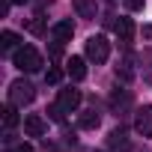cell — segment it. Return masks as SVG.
<instances>
[{"label":"cell","instance_id":"1","mask_svg":"<svg viewBox=\"0 0 152 152\" xmlns=\"http://www.w3.org/2000/svg\"><path fill=\"white\" fill-rule=\"evenodd\" d=\"M12 63H15L21 72H39V69H42V54H39L36 48L24 45V48H18V51L12 54Z\"/></svg>","mask_w":152,"mask_h":152},{"label":"cell","instance_id":"2","mask_svg":"<svg viewBox=\"0 0 152 152\" xmlns=\"http://www.w3.org/2000/svg\"><path fill=\"white\" fill-rule=\"evenodd\" d=\"M36 99V90H33V84L30 81H12L9 84V104H15V107H24V104H30Z\"/></svg>","mask_w":152,"mask_h":152},{"label":"cell","instance_id":"3","mask_svg":"<svg viewBox=\"0 0 152 152\" xmlns=\"http://www.w3.org/2000/svg\"><path fill=\"white\" fill-rule=\"evenodd\" d=\"M107 57H110V42H107L104 36L87 39V60H93V63H107Z\"/></svg>","mask_w":152,"mask_h":152},{"label":"cell","instance_id":"4","mask_svg":"<svg viewBox=\"0 0 152 152\" xmlns=\"http://www.w3.org/2000/svg\"><path fill=\"white\" fill-rule=\"evenodd\" d=\"M134 131L140 137H152V104H143L134 113Z\"/></svg>","mask_w":152,"mask_h":152},{"label":"cell","instance_id":"5","mask_svg":"<svg viewBox=\"0 0 152 152\" xmlns=\"http://www.w3.org/2000/svg\"><path fill=\"white\" fill-rule=\"evenodd\" d=\"M57 104L66 110V113H72V110H78V104H81V90H60V99H57Z\"/></svg>","mask_w":152,"mask_h":152},{"label":"cell","instance_id":"6","mask_svg":"<svg viewBox=\"0 0 152 152\" xmlns=\"http://www.w3.org/2000/svg\"><path fill=\"white\" fill-rule=\"evenodd\" d=\"M24 131H27L30 137H42V134L48 131V122H45L39 113H27V116H24Z\"/></svg>","mask_w":152,"mask_h":152},{"label":"cell","instance_id":"7","mask_svg":"<svg viewBox=\"0 0 152 152\" xmlns=\"http://www.w3.org/2000/svg\"><path fill=\"white\" fill-rule=\"evenodd\" d=\"M51 36L63 45V42H69V39L75 36V24H72V21H57V24L51 27Z\"/></svg>","mask_w":152,"mask_h":152},{"label":"cell","instance_id":"8","mask_svg":"<svg viewBox=\"0 0 152 152\" xmlns=\"http://www.w3.org/2000/svg\"><path fill=\"white\" fill-rule=\"evenodd\" d=\"M128 104H131V93H128V90H113V93H110V107L116 110V116H122L119 110H125Z\"/></svg>","mask_w":152,"mask_h":152},{"label":"cell","instance_id":"9","mask_svg":"<svg viewBox=\"0 0 152 152\" xmlns=\"http://www.w3.org/2000/svg\"><path fill=\"white\" fill-rule=\"evenodd\" d=\"M66 72H69L72 81H84V78H87V66H84L81 57H72V60L66 63Z\"/></svg>","mask_w":152,"mask_h":152},{"label":"cell","instance_id":"10","mask_svg":"<svg viewBox=\"0 0 152 152\" xmlns=\"http://www.w3.org/2000/svg\"><path fill=\"white\" fill-rule=\"evenodd\" d=\"M113 30H116L119 42H131V36H134V24H131V18H119V21L113 24Z\"/></svg>","mask_w":152,"mask_h":152},{"label":"cell","instance_id":"11","mask_svg":"<svg viewBox=\"0 0 152 152\" xmlns=\"http://www.w3.org/2000/svg\"><path fill=\"white\" fill-rule=\"evenodd\" d=\"M72 6L81 18H96V0H72Z\"/></svg>","mask_w":152,"mask_h":152},{"label":"cell","instance_id":"12","mask_svg":"<svg viewBox=\"0 0 152 152\" xmlns=\"http://www.w3.org/2000/svg\"><path fill=\"white\" fill-rule=\"evenodd\" d=\"M99 122H102V116H99V110H96V107L84 110V113H81V119H78V125H81V128H99Z\"/></svg>","mask_w":152,"mask_h":152},{"label":"cell","instance_id":"13","mask_svg":"<svg viewBox=\"0 0 152 152\" xmlns=\"http://www.w3.org/2000/svg\"><path fill=\"white\" fill-rule=\"evenodd\" d=\"M107 146H110V149H128V137H125V131H122V128H113V131L107 134Z\"/></svg>","mask_w":152,"mask_h":152},{"label":"cell","instance_id":"14","mask_svg":"<svg viewBox=\"0 0 152 152\" xmlns=\"http://www.w3.org/2000/svg\"><path fill=\"white\" fill-rule=\"evenodd\" d=\"M0 48H3V51H18V33L3 30V33H0Z\"/></svg>","mask_w":152,"mask_h":152},{"label":"cell","instance_id":"15","mask_svg":"<svg viewBox=\"0 0 152 152\" xmlns=\"http://www.w3.org/2000/svg\"><path fill=\"white\" fill-rule=\"evenodd\" d=\"M3 125H6V128H15V125H18V113H15V104H9V107L3 110Z\"/></svg>","mask_w":152,"mask_h":152},{"label":"cell","instance_id":"16","mask_svg":"<svg viewBox=\"0 0 152 152\" xmlns=\"http://www.w3.org/2000/svg\"><path fill=\"white\" fill-rule=\"evenodd\" d=\"M27 30L36 33V36H42V33H45V21H42V18H30V21H27Z\"/></svg>","mask_w":152,"mask_h":152},{"label":"cell","instance_id":"17","mask_svg":"<svg viewBox=\"0 0 152 152\" xmlns=\"http://www.w3.org/2000/svg\"><path fill=\"white\" fill-rule=\"evenodd\" d=\"M63 113H66V110H63L60 104H51V107H48V116H51L54 122H63Z\"/></svg>","mask_w":152,"mask_h":152},{"label":"cell","instance_id":"18","mask_svg":"<svg viewBox=\"0 0 152 152\" xmlns=\"http://www.w3.org/2000/svg\"><path fill=\"white\" fill-rule=\"evenodd\" d=\"M60 78H63V72H60V69H48V75H45V81H48V84H60Z\"/></svg>","mask_w":152,"mask_h":152},{"label":"cell","instance_id":"19","mask_svg":"<svg viewBox=\"0 0 152 152\" xmlns=\"http://www.w3.org/2000/svg\"><path fill=\"white\" fill-rule=\"evenodd\" d=\"M125 6H128L131 12H137V9H143V0H125Z\"/></svg>","mask_w":152,"mask_h":152},{"label":"cell","instance_id":"20","mask_svg":"<svg viewBox=\"0 0 152 152\" xmlns=\"http://www.w3.org/2000/svg\"><path fill=\"white\" fill-rule=\"evenodd\" d=\"M15 152H33V146H30V143H18V146H15Z\"/></svg>","mask_w":152,"mask_h":152},{"label":"cell","instance_id":"21","mask_svg":"<svg viewBox=\"0 0 152 152\" xmlns=\"http://www.w3.org/2000/svg\"><path fill=\"white\" fill-rule=\"evenodd\" d=\"M12 3H27V0H12Z\"/></svg>","mask_w":152,"mask_h":152}]
</instances>
